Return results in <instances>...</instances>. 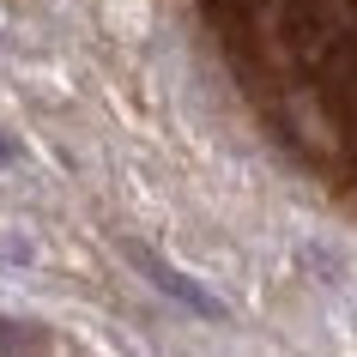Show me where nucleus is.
<instances>
[{"label": "nucleus", "instance_id": "1", "mask_svg": "<svg viewBox=\"0 0 357 357\" xmlns=\"http://www.w3.org/2000/svg\"><path fill=\"white\" fill-rule=\"evenodd\" d=\"M128 261H133V266H146V273H151V284H158L164 297L188 303L194 315H206V321H218V315H225V303L212 297V291H200V284H194L188 273H176V266H169V261H158L151 248H128Z\"/></svg>", "mask_w": 357, "mask_h": 357}, {"label": "nucleus", "instance_id": "2", "mask_svg": "<svg viewBox=\"0 0 357 357\" xmlns=\"http://www.w3.org/2000/svg\"><path fill=\"white\" fill-rule=\"evenodd\" d=\"M0 345H43V333H19L13 321H0Z\"/></svg>", "mask_w": 357, "mask_h": 357}, {"label": "nucleus", "instance_id": "3", "mask_svg": "<svg viewBox=\"0 0 357 357\" xmlns=\"http://www.w3.org/2000/svg\"><path fill=\"white\" fill-rule=\"evenodd\" d=\"M6 158H13V146H0V164H6Z\"/></svg>", "mask_w": 357, "mask_h": 357}]
</instances>
